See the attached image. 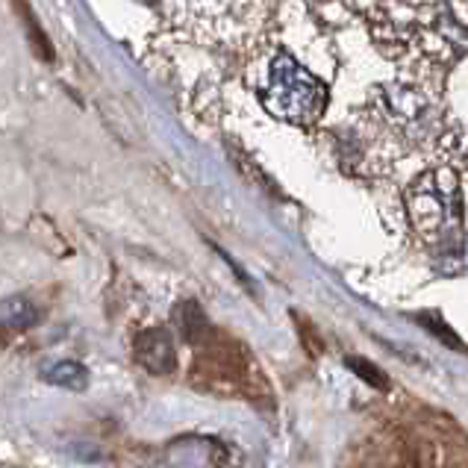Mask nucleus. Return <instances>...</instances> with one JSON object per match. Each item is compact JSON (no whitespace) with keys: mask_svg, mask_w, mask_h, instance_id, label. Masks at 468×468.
<instances>
[{"mask_svg":"<svg viewBox=\"0 0 468 468\" xmlns=\"http://www.w3.org/2000/svg\"><path fill=\"white\" fill-rule=\"evenodd\" d=\"M324 86L289 53H280L271 62L269 83L262 89V103L274 118H283L289 124H313L324 112Z\"/></svg>","mask_w":468,"mask_h":468,"instance_id":"f257e3e1","label":"nucleus"},{"mask_svg":"<svg viewBox=\"0 0 468 468\" xmlns=\"http://www.w3.org/2000/svg\"><path fill=\"white\" fill-rule=\"evenodd\" d=\"M410 212H412V224L427 239L448 242V236L457 230V218H460L457 189H453V183H442L439 177H424L410 192Z\"/></svg>","mask_w":468,"mask_h":468,"instance_id":"f03ea898","label":"nucleus"},{"mask_svg":"<svg viewBox=\"0 0 468 468\" xmlns=\"http://www.w3.org/2000/svg\"><path fill=\"white\" fill-rule=\"evenodd\" d=\"M133 359L151 374H171L177 366V354H174V336L165 327L142 330L136 342H133Z\"/></svg>","mask_w":468,"mask_h":468,"instance_id":"7ed1b4c3","label":"nucleus"},{"mask_svg":"<svg viewBox=\"0 0 468 468\" xmlns=\"http://www.w3.org/2000/svg\"><path fill=\"white\" fill-rule=\"evenodd\" d=\"M174 318H177V327L183 333V339L192 347H209L218 339L216 327L209 324V318L204 315V310L195 301H183L177 310H174Z\"/></svg>","mask_w":468,"mask_h":468,"instance_id":"20e7f679","label":"nucleus"},{"mask_svg":"<svg viewBox=\"0 0 468 468\" xmlns=\"http://www.w3.org/2000/svg\"><path fill=\"white\" fill-rule=\"evenodd\" d=\"M42 380L57 386V389H69V392H86L89 389V368L77 359H57V363H48L42 371Z\"/></svg>","mask_w":468,"mask_h":468,"instance_id":"39448f33","label":"nucleus"},{"mask_svg":"<svg viewBox=\"0 0 468 468\" xmlns=\"http://www.w3.org/2000/svg\"><path fill=\"white\" fill-rule=\"evenodd\" d=\"M38 321V306L24 295H9L0 301V330L18 333Z\"/></svg>","mask_w":468,"mask_h":468,"instance_id":"423d86ee","label":"nucleus"},{"mask_svg":"<svg viewBox=\"0 0 468 468\" xmlns=\"http://www.w3.org/2000/svg\"><path fill=\"white\" fill-rule=\"evenodd\" d=\"M347 366H351V371L354 374H359L368 386H374V389H380V392H386L389 389V378L374 366V363H368V359H363V356H347Z\"/></svg>","mask_w":468,"mask_h":468,"instance_id":"0eeeda50","label":"nucleus"},{"mask_svg":"<svg viewBox=\"0 0 468 468\" xmlns=\"http://www.w3.org/2000/svg\"><path fill=\"white\" fill-rule=\"evenodd\" d=\"M18 9H21V16H24L27 27H30V30H27V33L33 36V45H36V50H38V57H42V59H53V53H50L48 38H45V33H42V30H38V24H36V18H33V12L27 9L24 0H18Z\"/></svg>","mask_w":468,"mask_h":468,"instance_id":"6e6552de","label":"nucleus"},{"mask_svg":"<svg viewBox=\"0 0 468 468\" xmlns=\"http://www.w3.org/2000/svg\"><path fill=\"white\" fill-rule=\"evenodd\" d=\"M139 4H156V0H139Z\"/></svg>","mask_w":468,"mask_h":468,"instance_id":"1a4fd4ad","label":"nucleus"}]
</instances>
